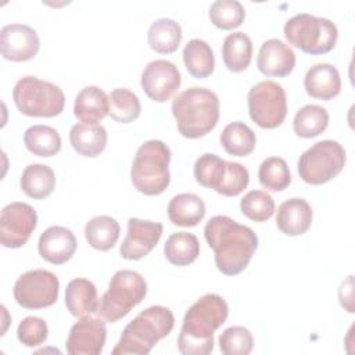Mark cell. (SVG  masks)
<instances>
[{
    "mask_svg": "<svg viewBox=\"0 0 355 355\" xmlns=\"http://www.w3.org/2000/svg\"><path fill=\"white\" fill-rule=\"evenodd\" d=\"M241 212L254 222H265L275 212V200L265 190H251L240 201Z\"/></svg>",
    "mask_w": 355,
    "mask_h": 355,
    "instance_id": "cell-38",
    "label": "cell"
},
{
    "mask_svg": "<svg viewBox=\"0 0 355 355\" xmlns=\"http://www.w3.org/2000/svg\"><path fill=\"white\" fill-rule=\"evenodd\" d=\"M259 183L272 191H282L291 183V173L287 162L280 157H269L263 159L258 169Z\"/></svg>",
    "mask_w": 355,
    "mask_h": 355,
    "instance_id": "cell-35",
    "label": "cell"
},
{
    "mask_svg": "<svg viewBox=\"0 0 355 355\" xmlns=\"http://www.w3.org/2000/svg\"><path fill=\"white\" fill-rule=\"evenodd\" d=\"M47 336V323L37 316H26L17 329V337L25 347H37L46 341Z\"/></svg>",
    "mask_w": 355,
    "mask_h": 355,
    "instance_id": "cell-41",
    "label": "cell"
},
{
    "mask_svg": "<svg viewBox=\"0 0 355 355\" xmlns=\"http://www.w3.org/2000/svg\"><path fill=\"white\" fill-rule=\"evenodd\" d=\"M180 83L182 76L178 67L168 60H154L148 62L140 79L144 93L157 103L169 100L180 87Z\"/></svg>",
    "mask_w": 355,
    "mask_h": 355,
    "instance_id": "cell-13",
    "label": "cell"
},
{
    "mask_svg": "<svg viewBox=\"0 0 355 355\" xmlns=\"http://www.w3.org/2000/svg\"><path fill=\"white\" fill-rule=\"evenodd\" d=\"M227 302L215 293L197 300L184 313L178 337V349L183 355H208L214 349V333L226 322Z\"/></svg>",
    "mask_w": 355,
    "mask_h": 355,
    "instance_id": "cell-2",
    "label": "cell"
},
{
    "mask_svg": "<svg viewBox=\"0 0 355 355\" xmlns=\"http://www.w3.org/2000/svg\"><path fill=\"white\" fill-rule=\"evenodd\" d=\"M250 118L262 129H275L287 115V97L282 85L262 80L254 85L247 96Z\"/></svg>",
    "mask_w": 355,
    "mask_h": 355,
    "instance_id": "cell-10",
    "label": "cell"
},
{
    "mask_svg": "<svg viewBox=\"0 0 355 355\" xmlns=\"http://www.w3.org/2000/svg\"><path fill=\"white\" fill-rule=\"evenodd\" d=\"M171 148L162 140H147L136 151L130 168L135 189L146 196H158L171 182Z\"/></svg>",
    "mask_w": 355,
    "mask_h": 355,
    "instance_id": "cell-5",
    "label": "cell"
},
{
    "mask_svg": "<svg viewBox=\"0 0 355 355\" xmlns=\"http://www.w3.org/2000/svg\"><path fill=\"white\" fill-rule=\"evenodd\" d=\"M14 298L26 309H42L58 300V277L46 269H33L22 273L14 284Z\"/></svg>",
    "mask_w": 355,
    "mask_h": 355,
    "instance_id": "cell-11",
    "label": "cell"
},
{
    "mask_svg": "<svg viewBox=\"0 0 355 355\" xmlns=\"http://www.w3.org/2000/svg\"><path fill=\"white\" fill-rule=\"evenodd\" d=\"M121 233V226L112 216L98 215L92 218L85 226V237L87 243L98 251L111 250Z\"/></svg>",
    "mask_w": 355,
    "mask_h": 355,
    "instance_id": "cell-29",
    "label": "cell"
},
{
    "mask_svg": "<svg viewBox=\"0 0 355 355\" xmlns=\"http://www.w3.org/2000/svg\"><path fill=\"white\" fill-rule=\"evenodd\" d=\"M40 47L36 31L25 24H8L0 31L1 55L14 62L32 60Z\"/></svg>",
    "mask_w": 355,
    "mask_h": 355,
    "instance_id": "cell-14",
    "label": "cell"
},
{
    "mask_svg": "<svg viewBox=\"0 0 355 355\" xmlns=\"http://www.w3.org/2000/svg\"><path fill=\"white\" fill-rule=\"evenodd\" d=\"M12 100L21 114L39 118L57 116L65 105L64 92L57 85L32 75L24 76L15 83Z\"/></svg>",
    "mask_w": 355,
    "mask_h": 355,
    "instance_id": "cell-8",
    "label": "cell"
},
{
    "mask_svg": "<svg viewBox=\"0 0 355 355\" xmlns=\"http://www.w3.org/2000/svg\"><path fill=\"white\" fill-rule=\"evenodd\" d=\"M107 327L101 318L83 316L76 322L67 338V352L69 355H98L105 344Z\"/></svg>",
    "mask_w": 355,
    "mask_h": 355,
    "instance_id": "cell-15",
    "label": "cell"
},
{
    "mask_svg": "<svg viewBox=\"0 0 355 355\" xmlns=\"http://www.w3.org/2000/svg\"><path fill=\"white\" fill-rule=\"evenodd\" d=\"M305 92L319 100H331L341 90V78L338 69L327 62L312 65L304 78Z\"/></svg>",
    "mask_w": 355,
    "mask_h": 355,
    "instance_id": "cell-20",
    "label": "cell"
},
{
    "mask_svg": "<svg viewBox=\"0 0 355 355\" xmlns=\"http://www.w3.org/2000/svg\"><path fill=\"white\" fill-rule=\"evenodd\" d=\"M338 300L340 305L349 313L355 312L354 308V276H348L338 288Z\"/></svg>",
    "mask_w": 355,
    "mask_h": 355,
    "instance_id": "cell-42",
    "label": "cell"
},
{
    "mask_svg": "<svg viewBox=\"0 0 355 355\" xmlns=\"http://www.w3.org/2000/svg\"><path fill=\"white\" fill-rule=\"evenodd\" d=\"M225 67L232 72H241L248 68L252 58V42L244 32L229 33L222 44Z\"/></svg>",
    "mask_w": 355,
    "mask_h": 355,
    "instance_id": "cell-26",
    "label": "cell"
},
{
    "mask_svg": "<svg viewBox=\"0 0 355 355\" xmlns=\"http://www.w3.org/2000/svg\"><path fill=\"white\" fill-rule=\"evenodd\" d=\"M19 186L28 197L43 200L49 197L55 187L54 171L44 164H31L24 169Z\"/></svg>",
    "mask_w": 355,
    "mask_h": 355,
    "instance_id": "cell-25",
    "label": "cell"
},
{
    "mask_svg": "<svg viewBox=\"0 0 355 355\" xmlns=\"http://www.w3.org/2000/svg\"><path fill=\"white\" fill-rule=\"evenodd\" d=\"M150 47L159 54H171L178 50L182 42V28L172 18L155 19L147 33Z\"/></svg>",
    "mask_w": 355,
    "mask_h": 355,
    "instance_id": "cell-28",
    "label": "cell"
},
{
    "mask_svg": "<svg viewBox=\"0 0 355 355\" xmlns=\"http://www.w3.org/2000/svg\"><path fill=\"white\" fill-rule=\"evenodd\" d=\"M183 62L189 73L197 79L209 76L215 68L211 46L202 39H191L183 49Z\"/></svg>",
    "mask_w": 355,
    "mask_h": 355,
    "instance_id": "cell-27",
    "label": "cell"
},
{
    "mask_svg": "<svg viewBox=\"0 0 355 355\" xmlns=\"http://www.w3.org/2000/svg\"><path fill=\"white\" fill-rule=\"evenodd\" d=\"M178 130L189 139L208 135L219 121V98L205 87L193 86L180 92L172 101Z\"/></svg>",
    "mask_w": 355,
    "mask_h": 355,
    "instance_id": "cell-3",
    "label": "cell"
},
{
    "mask_svg": "<svg viewBox=\"0 0 355 355\" xmlns=\"http://www.w3.org/2000/svg\"><path fill=\"white\" fill-rule=\"evenodd\" d=\"M219 141L227 154L245 157L254 151L257 136L248 125L236 121L223 128L219 136Z\"/></svg>",
    "mask_w": 355,
    "mask_h": 355,
    "instance_id": "cell-30",
    "label": "cell"
},
{
    "mask_svg": "<svg viewBox=\"0 0 355 355\" xmlns=\"http://www.w3.org/2000/svg\"><path fill=\"white\" fill-rule=\"evenodd\" d=\"M211 22L223 31L240 26L245 18V10L237 0H216L209 6Z\"/></svg>",
    "mask_w": 355,
    "mask_h": 355,
    "instance_id": "cell-37",
    "label": "cell"
},
{
    "mask_svg": "<svg viewBox=\"0 0 355 355\" xmlns=\"http://www.w3.org/2000/svg\"><path fill=\"white\" fill-rule=\"evenodd\" d=\"M37 214L28 202L7 204L0 214V243L6 248L25 245L36 229Z\"/></svg>",
    "mask_w": 355,
    "mask_h": 355,
    "instance_id": "cell-12",
    "label": "cell"
},
{
    "mask_svg": "<svg viewBox=\"0 0 355 355\" xmlns=\"http://www.w3.org/2000/svg\"><path fill=\"white\" fill-rule=\"evenodd\" d=\"M165 258L175 266L193 263L200 255V243L193 233L178 232L166 239L164 245Z\"/></svg>",
    "mask_w": 355,
    "mask_h": 355,
    "instance_id": "cell-31",
    "label": "cell"
},
{
    "mask_svg": "<svg viewBox=\"0 0 355 355\" xmlns=\"http://www.w3.org/2000/svg\"><path fill=\"white\" fill-rule=\"evenodd\" d=\"M329 125V112L318 104H306L300 108L293 121V129L297 136L304 139L316 137L326 130Z\"/></svg>",
    "mask_w": 355,
    "mask_h": 355,
    "instance_id": "cell-33",
    "label": "cell"
},
{
    "mask_svg": "<svg viewBox=\"0 0 355 355\" xmlns=\"http://www.w3.org/2000/svg\"><path fill=\"white\" fill-rule=\"evenodd\" d=\"M283 31L290 44L312 55L326 54L333 50L338 37L334 22L308 12H300L287 19Z\"/></svg>",
    "mask_w": 355,
    "mask_h": 355,
    "instance_id": "cell-7",
    "label": "cell"
},
{
    "mask_svg": "<svg viewBox=\"0 0 355 355\" xmlns=\"http://www.w3.org/2000/svg\"><path fill=\"white\" fill-rule=\"evenodd\" d=\"M312 223V208L304 198L294 197L283 201L276 214V225L287 236L304 234Z\"/></svg>",
    "mask_w": 355,
    "mask_h": 355,
    "instance_id": "cell-19",
    "label": "cell"
},
{
    "mask_svg": "<svg viewBox=\"0 0 355 355\" xmlns=\"http://www.w3.org/2000/svg\"><path fill=\"white\" fill-rule=\"evenodd\" d=\"M257 67L266 76L284 78L295 67V53L280 39H268L261 44Z\"/></svg>",
    "mask_w": 355,
    "mask_h": 355,
    "instance_id": "cell-17",
    "label": "cell"
},
{
    "mask_svg": "<svg viewBox=\"0 0 355 355\" xmlns=\"http://www.w3.org/2000/svg\"><path fill=\"white\" fill-rule=\"evenodd\" d=\"M98 297L96 286L85 277L72 279L65 288V306L76 318L97 313Z\"/></svg>",
    "mask_w": 355,
    "mask_h": 355,
    "instance_id": "cell-21",
    "label": "cell"
},
{
    "mask_svg": "<svg viewBox=\"0 0 355 355\" xmlns=\"http://www.w3.org/2000/svg\"><path fill=\"white\" fill-rule=\"evenodd\" d=\"M76 245V237L72 230L64 226H50L40 234L37 250L44 261L53 265H62L72 258Z\"/></svg>",
    "mask_w": 355,
    "mask_h": 355,
    "instance_id": "cell-18",
    "label": "cell"
},
{
    "mask_svg": "<svg viewBox=\"0 0 355 355\" xmlns=\"http://www.w3.org/2000/svg\"><path fill=\"white\" fill-rule=\"evenodd\" d=\"M107 130L103 125L75 123L69 130V141L72 148L83 157H97L107 146Z\"/></svg>",
    "mask_w": 355,
    "mask_h": 355,
    "instance_id": "cell-24",
    "label": "cell"
},
{
    "mask_svg": "<svg viewBox=\"0 0 355 355\" xmlns=\"http://www.w3.org/2000/svg\"><path fill=\"white\" fill-rule=\"evenodd\" d=\"M204 236L214 250L218 270L226 276L241 273L258 247L254 230L226 215L212 216L204 227Z\"/></svg>",
    "mask_w": 355,
    "mask_h": 355,
    "instance_id": "cell-1",
    "label": "cell"
},
{
    "mask_svg": "<svg viewBox=\"0 0 355 355\" xmlns=\"http://www.w3.org/2000/svg\"><path fill=\"white\" fill-rule=\"evenodd\" d=\"M250 183V173L248 169L233 161H226V169L223 173V179L216 190V193L226 196V197H236L244 189H247Z\"/></svg>",
    "mask_w": 355,
    "mask_h": 355,
    "instance_id": "cell-40",
    "label": "cell"
},
{
    "mask_svg": "<svg viewBox=\"0 0 355 355\" xmlns=\"http://www.w3.org/2000/svg\"><path fill=\"white\" fill-rule=\"evenodd\" d=\"M173 324L175 318L169 308L153 305L141 311L125 326L119 341L112 349V355H146L172 331Z\"/></svg>",
    "mask_w": 355,
    "mask_h": 355,
    "instance_id": "cell-4",
    "label": "cell"
},
{
    "mask_svg": "<svg viewBox=\"0 0 355 355\" xmlns=\"http://www.w3.org/2000/svg\"><path fill=\"white\" fill-rule=\"evenodd\" d=\"M169 220L182 227L197 226L205 216V202L193 193H180L171 198L168 204Z\"/></svg>",
    "mask_w": 355,
    "mask_h": 355,
    "instance_id": "cell-23",
    "label": "cell"
},
{
    "mask_svg": "<svg viewBox=\"0 0 355 355\" xmlns=\"http://www.w3.org/2000/svg\"><path fill=\"white\" fill-rule=\"evenodd\" d=\"M24 144L33 155L53 157L61 150V136L51 126L32 125L25 130Z\"/></svg>",
    "mask_w": 355,
    "mask_h": 355,
    "instance_id": "cell-32",
    "label": "cell"
},
{
    "mask_svg": "<svg viewBox=\"0 0 355 355\" xmlns=\"http://www.w3.org/2000/svg\"><path fill=\"white\" fill-rule=\"evenodd\" d=\"M73 114L82 123L96 125L108 115V96L97 86L83 87L75 97Z\"/></svg>",
    "mask_w": 355,
    "mask_h": 355,
    "instance_id": "cell-22",
    "label": "cell"
},
{
    "mask_svg": "<svg viewBox=\"0 0 355 355\" xmlns=\"http://www.w3.org/2000/svg\"><path fill=\"white\" fill-rule=\"evenodd\" d=\"M164 226L159 222L129 218L128 233L119 247L121 257L136 261L146 257L159 241Z\"/></svg>",
    "mask_w": 355,
    "mask_h": 355,
    "instance_id": "cell-16",
    "label": "cell"
},
{
    "mask_svg": "<svg viewBox=\"0 0 355 355\" xmlns=\"http://www.w3.org/2000/svg\"><path fill=\"white\" fill-rule=\"evenodd\" d=\"M254 348V337L244 326H232L219 336V349L223 355H248Z\"/></svg>",
    "mask_w": 355,
    "mask_h": 355,
    "instance_id": "cell-39",
    "label": "cell"
},
{
    "mask_svg": "<svg viewBox=\"0 0 355 355\" xmlns=\"http://www.w3.org/2000/svg\"><path fill=\"white\" fill-rule=\"evenodd\" d=\"M141 104L139 97L126 87H118L108 94V115L119 122L129 123L140 116Z\"/></svg>",
    "mask_w": 355,
    "mask_h": 355,
    "instance_id": "cell-34",
    "label": "cell"
},
{
    "mask_svg": "<svg viewBox=\"0 0 355 355\" xmlns=\"http://www.w3.org/2000/svg\"><path fill=\"white\" fill-rule=\"evenodd\" d=\"M226 169V161L222 159L219 155L212 153H205L200 155L194 164V178L197 183H200L204 187L218 190L223 173Z\"/></svg>",
    "mask_w": 355,
    "mask_h": 355,
    "instance_id": "cell-36",
    "label": "cell"
},
{
    "mask_svg": "<svg viewBox=\"0 0 355 355\" xmlns=\"http://www.w3.org/2000/svg\"><path fill=\"white\" fill-rule=\"evenodd\" d=\"M345 161V150L338 141L320 140L301 154L298 173L305 183L323 184L343 171Z\"/></svg>",
    "mask_w": 355,
    "mask_h": 355,
    "instance_id": "cell-9",
    "label": "cell"
},
{
    "mask_svg": "<svg viewBox=\"0 0 355 355\" xmlns=\"http://www.w3.org/2000/svg\"><path fill=\"white\" fill-rule=\"evenodd\" d=\"M146 294L147 283L139 272L129 269L118 270L111 277L108 290L100 300L97 313L105 322L114 323L139 305Z\"/></svg>",
    "mask_w": 355,
    "mask_h": 355,
    "instance_id": "cell-6",
    "label": "cell"
}]
</instances>
